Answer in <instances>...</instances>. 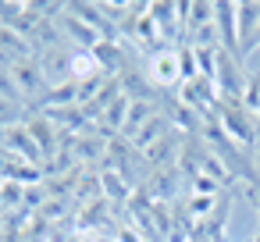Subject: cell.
Segmentation results:
<instances>
[{"mask_svg":"<svg viewBox=\"0 0 260 242\" xmlns=\"http://www.w3.org/2000/svg\"><path fill=\"white\" fill-rule=\"evenodd\" d=\"M153 64H157V68H153V72H157V79H164V82H168V79H175V68H171V64H175V57H171V54L157 57Z\"/></svg>","mask_w":260,"mask_h":242,"instance_id":"obj_1","label":"cell"}]
</instances>
